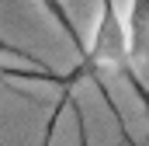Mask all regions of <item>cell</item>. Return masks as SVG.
Returning a JSON list of instances; mask_svg holds the SVG:
<instances>
[{"mask_svg":"<svg viewBox=\"0 0 149 146\" xmlns=\"http://www.w3.org/2000/svg\"><path fill=\"white\" fill-rule=\"evenodd\" d=\"M73 118H76V132H80V146H90V132H87V118H83V108L73 101Z\"/></svg>","mask_w":149,"mask_h":146,"instance_id":"obj_3","label":"cell"},{"mask_svg":"<svg viewBox=\"0 0 149 146\" xmlns=\"http://www.w3.org/2000/svg\"><path fill=\"white\" fill-rule=\"evenodd\" d=\"M0 56H24V59H31V63H38L31 52H24V49H17V45H10V42H3L0 38Z\"/></svg>","mask_w":149,"mask_h":146,"instance_id":"obj_4","label":"cell"},{"mask_svg":"<svg viewBox=\"0 0 149 146\" xmlns=\"http://www.w3.org/2000/svg\"><path fill=\"white\" fill-rule=\"evenodd\" d=\"M38 4H42V7H45V11H49L52 18H56V25L63 28V35H66L70 42H73V52H76V56H83V49H87V42H83V35H80V28H76V21L70 18V11H66V4H63V0H38Z\"/></svg>","mask_w":149,"mask_h":146,"instance_id":"obj_2","label":"cell"},{"mask_svg":"<svg viewBox=\"0 0 149 146\" xmlns=\"http://www.w3.org/2000/svg\"><path fill=\"white\" fill-rule=\"evenodd\" d=\"M104 70H118L128 77V84L135 87V94L146 101V84H142V73L135 70V59H132V42H128V28H125V21H121V14H118V4L114 0H101V18H97V28H94V42L83 49V56H80V63H76L73 70L66 73H10L3 70V77H17V80H28V77H38V80H45V84H59V94H66V98H73V84H80L83 77H90L94 84H97V91H101V98H104V105L108 111L114 115V122H118V129L121 132H128L125 129V122H121V111L114 105L111 91L104 87Z\"/></svg>","mask_w":149,"mask_h":146,"instance_id":"obj_1","label":"cell"}]
</instances>
